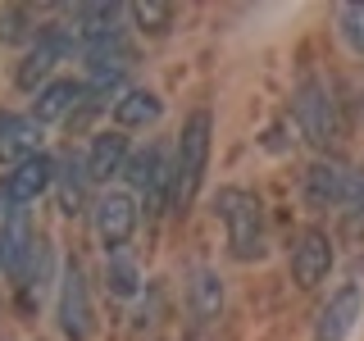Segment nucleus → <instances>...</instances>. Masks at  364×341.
Here are the masks:
<instances>
[{"label":"nucleus","mask_w":364,"mask_h":341,"mask_svg":"<svg viewBox=\"0 0 364 341\" xmlns=\"http://www.w3.org/2000/svg\"><path fill=\"white\" fill-rule=\"evenodd\" d=\"M210 141H214V114L210 109H191L187 123L178 132V151H173V191L168 205L178 214H187L196 205L205 187V168H210Z\"/></svg>","instance_id":"1"},{"label":"nucleus","mask_w":364,"mask_h":341,"mask_svg":"<svg viewBox=\"0 0 364 341\" xmlns=\"http://www.w3.org/2000/svg\"><path fill=\"white\" fill-rule=\"evenodd\" d=\"M214 210H219V219L228 227V250H232V259H264L269 250V223H264V205H259L255 191L246 187H223L219 200H214Z\"/></svg>","instance_id":"2"},{"label":"nucleus","mask_w":364,"mask_h":341,"mask_svg":"<svg viewBox=\"0 0 364 341\" xmlns=\"http://www.w3.org/2000/svg\"><path fill=\"white\" fill-rule=\"evenodd\" d=\"M291 109H296V123H301L305 141L318 146V151H328V146L341 136V119H337V100L333 91H328L318 77H305L301 87H296L291 96Z\"/></svg>","instance_id":"3"},{"label":"nucleus","mask_w":364,"mask_h":341,"mask_svg":"<svg viewBox=\"0 0 364 341\" xmlns=\"http://www.w3.org/2000/svg\"><path fill=\"white\" fill-rule=\"evenodd\" d=\"M360 182H364L360 168L341 164V159H314L305 168V196H310V205H346V210H355Z\"/></svg>","instance_id":"4"},{"label":"nucleus","mask_w":364,"mask_h":341,"mask_svg":"<svg viewBox=\"0 0 364 341\" xmlns=\"http://www.w3.org/2000/svg\"><path fill=\"white\" fill-rule=\"evenodd\" d=\"M123 178L132 182V191H141L151 210H159V205L168 200V191H173V164H168V146H164V141H151L146 151L128 155Z\"/></svg>","instance_id":"5"},{"label":"nucleus","mask_w":364,"mask_h":341,"mask_svg":"<svg viewBox=\"0 0 364 341\" xmlns=\"http://www.w3.org/2000/svg\"><path fill=\"white\" fill-rule=\"evenodd\" d=\"M60 328L68 341H91V328H96V314H91V287H87V273L77 259L64 264L60 278Z\"/></svg>","instance_id":"6"},{"label":"nucleus","mask_w":364,"mask_h":341,"mask_svg":"<svg viewBox=\"0 0 364 341\" xmlns=\"http://www.w3.org/2000/svg\"><path fill=\"white\" fill-rule=\"evenodd\" d=\"M91 227H96L105 255L123 250L136 232V200L128 191H105V196H96V205H91Z\"/></svg>","instance_id":"7"},{"label":"nucleus","mask_w":364,"mask_h":341,"mask_svg":"<svg viewBox=\"0 0 364 341\" xmlns=\"http://www.w3.org/2000/svg\"><path fill=\"white\" fill-rule=\"evenodd\" d=\"M55 187V159L50 155H32L14 164V173H5L0 182V205H5V214L14 210H28V205H37V196Z\"/></svg>","instance_id":"8"},{"label":"nucleus","mask_w":364,"mask_h":341,"mask_svg":"<svg viewBox=\"0 0 364 341\" xmlns=\"http://www.w3.org/2000/svg\"><path fill=\"white\" fill-rule=\"evenodd\" d=\"M333 237L323 232V227H305L301 237L291 242V278L301 291H314L318 282H328V273H333Z\"/></svg>","instance_id":"9"},{"label":"nucleus","mask_w":364,"mask_h":341,"mask_svg":"<svg viewBox=\"0 0 364 341\" xmlns=\"http://www.w3.org/2000/svg\"><path fill=\"white\" fill-rule=\"evenodd\" d=\"M77 50V37H73V28H46L37 45H32L28 55H23V64H18V73H14V82L23 91H37V82H46L50 77V68L64 60V55H73Z\"/></svg>","instance_id":"10"},{"label":"nucleus","mask_w":364,"mask_h":341,"mask_svg":"<svg viewBox=\"0 0 364 341\" xmlns=\"http://www.w3.org/2000/svg\"><path fill=\"white\" fill-rule=\"evenodd\" d=\"M32 259H37V232L28 223V210L5 214V223H0V269L14 282H28Z\"/></svg>","instance_id":"11"},{"label":"nucleus","mask_w":364,"mask_h":341,"mask_svg":"<svg viewBox=\"0 0 364 341\" xmlns=\"http://www.w3.org/2000/svg\"><path fill=\"white\" fill-rule=\"evenodd\" d=\"M187 310H191V323H196V337L219 328L223 318V278L214 269H191V282H187ZM191 337V341H196Z\"/></svg>","instance_id":"12"},{"label":"nucleus","mask_w":364,"mask_h":341,"mask_svg":"<svg viewBox=\"0 0 364 341\" xmlns=\"http://www.w3.org/2000/svg\"><path fill=\"white\" fill-rule=\"evenodd\" d=\"M364 310V291H360V282H346L341 291L328 296V305H323V314H318V323H314V341H341L355 328V318Z\"/></svg>","instance_id":"13"},{"label":"nucleus","mask_w":364,"mask_h":341,"mask_svg":"<svg viewBox=\"0 0 364 341\" xmlns=\"http://www.w3.org/2000/svg\"><path fill=\"white\" fill-rule=\"evenodd\" d=\"M41 155V123L32 114H5L0 109V159H32Z\"/></svg>","instance_id":"14"},{"label":"nucleus","mask_w":364,"mask_h":341,"mask_svg":"<svg viewBox=\"0 0 364 341\" xmlns=\"http://www.w3.org/2000/svg\"><path fill=\"white\" fill-rule=\"evenodd\" d=\"M128 136H123L119 128L114 132H96V141H91V151H87V173L91 182H109V178H119L123 173V164H128Z\"/></svg>","instance_id":"15"},{"label":"nucleus","mask_w":364,"mask_h":341,"mask_svg":"<svg viewBox=\"0 0 364 341\" xmlns=\"http://www.w3.org/2000/svg\"><path fill=\"white\" fill-rule=\"evenodd\" d=\"M82 96H87L82 82H68V77H60V82H46L37 91V100H32V119H37V123H60V119L73 114V105Z\"/></svg>","instance_id":"16"},{"label":"nucleus","mask_w":364,"mask_h":341,"mask_svg":"<svg viewBox=\"0 0 364 341\" xmlns=\"http://www.w3.org/2000/svg\"><path fill=\"white\" fill-rule=\"evenodd\" d=\"M159 114H164V100L155 96V91L136 87V91H123L119 100H114V123L123 128H146V123H155Z\"/></svg>","instance_id":"17"},{"label":"nucleus","mask_w":364,"mask_h":341,"mask_svg":"<svg viewBox=\"0 0 364 341\" xmlns=\"http://www.w3.org/2000/svg\"><path fill=\"white\" fill-rule=\"evenodd\" d=\"M60 178V210L64 214H82V205H87V187H91V173H87V155H73L64 164V173H55Z\"/></svg>","instance_id":"18"},{"label":"nucleus","mask_w":364,"mask_h":341,"mask_svg":"<svg viewBox=\"0 0 364 341\" xmlns=\"http://www.w3.org/2000/svg\"><path fill=\"white\" fill-rule=\"evenodd\" d=\"M123 77H128V55H109V60H91L82 91H87L91 100H105L109 91H119V87H123Z\"/></svg>","instance_id":"19"},{"label":"nucleus","mask_w":364,"mask_h":341,"mask_svg":"<svg viewBox=\"0 0 364 341\" xmlns=\"http://www.w3.org/2000/svg\"><path fill=\"white\" fill-rule=\"evenodd\" d=\"M105 287H109V296H119V301H132V296L141 291V269L132 264L128 250L105 255Z\"/></svg>","instance_id":"20"},{"label":"nucleus","mask_w":364,"mask_h":341,"mask_svg":"<svg viewBox=\"0 0 364 341\" xmlns=\"http://www.w3.org/2000/svg\"><path fill=\"white\" fill-rule=\"evenodd\" d=\"M337 28H341V37H346L350 50L364 55V5H341L337 9Z\"/></svg>","instance_id":"21"},{"label":"nucleus","mask_w":364,"mask_h":341,"mask_svg":"<svg viewBox=\"0 0 364 341\" xmlns=\"http://www.w3.org/2000/svg\"><path fill=\"white\" fill-rule=\"evenodd\" d=\"M128 14L141 23L146 32H168L173 28V5H155L151 0V5H128Z\"/></svg>","instance_id":"22"},{"label":"nucleus","mask_w":364,"mask_h":341,"mask_svg":"<svg viewBox=\"0 0 364 341\" xmlns=\"http://www.w3.org/2000/svg\"><path fill=\"white\" fill-rule=\"evenodd\" d=\"M32 32V9H0V41H23Z\"/></svg>","instance_id":"23"},{"label":"nucleus","mask_w":364,"mask_h":341,"mask_svg":"<svg viewBox=\"0 0 364 341\" xmlns=\"http://www.w3.org/2000/svg\"><path fill=\"white\" fill-rule=\"evenodd\" d=\"M355 214H364V182H360V200H355Z\"/></svg>","instance_id":"24"}]
</instances>
